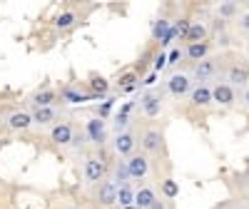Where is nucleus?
Returning <instances> with one entry per match:
<instances>
[{
  "mask_svg": "<svg viewBox=\"0 0 249 209\" xmlns=\"http://www.w3.org/2000/svg\"><path fill=\"white\" fill-rule=\"evenodd\" d=\"M95 199L100 207H115L117 204V184L112 179H105L97 184V192H95Z\"/></svg>",
  "mask_w": 249,
  "mask_h": 209,
  "instance_id": "6e6552de",
  "label": "nucleus"
},
{
  "mask_svg": "<svg viewBox=\"0 0 249 209\" xmlns=\"http://www.w3.org/2000/svg\"><path fill=\"white\" fill-rule=\"evenodd\" d=\"M140 112H142L144 117L155 120V117L162 112V95H160V92H144V95L140 97Z\"/></svg>",
  "mask_w": 249,
  "mask_h": 209,
  "instance_id": "0eeeda50",
  "label": "nucleus"
},
{
  "mask_svg": "<svg viewBox=\"0 0 249 209\" xmlns=\"http://www.w3.org/2000/svg\"><path fill=\"white\" fill-rule=\"evenodd\" d=\"M160 190H162V194L167 197V199H175V197L179 194V182L172 179V177H164V179L160 182Z\"/></svg>",
  "mask_w": 249,
  "mask_h": 209,
  "instance_id": "bb28decb",
  "label": "nucleus"
},
{
  "mask_svg": "<svg viewBox=\"0 0 249 209\" xmlns=\"http://www.w3.org/2000/svg\"><path fill=\"white\" fill-rule=\"evenodd\" d=\"M187 45H195V43H204L207 40V25L204 23H190V30H187Z\"/></svg>",
  "mask_w": 249,
  "mask_h": 209,
  "instance_id": "6ab92c4d",
  "label": "nucleus"
},
{
  "mask_svg": "<svg viewBox=\"0 0 249 209\" xmlns=\"http://www.w3.org/2000/svg\"><path fill=\"white\" fill-rule=\"evenodd\" d=\"M227 80L234 82V85H244V82L249 80V70L242 68V65H232L230 72H227Z\"/></svg>",
  "mask_w": 249,
  "mask_h": 209,
  "instance_id": "a878e982",
  "label": "nucleus"
},
{
  "mask_svg": "<svg viewBox=\"0 0 249 209\" xmlns=\"http://www.w3.org/2000/svg\"><path fill=\"white\" fill-rule=\"evenodd\" d=\"M33 124H40V127H48V124L57 122V110L55 107H33Z\"/></svg>",
  "mask_w": 249,
  "mask_h": 209,
  "instance_id": "4468645a",
  "label": "nucleus"
},
{
  "mask_svg": "<svg viewBox=\"0 0 249 209\" xmlns=\"http://www.w3.org/2000/svg\"><path fill=\"white\" fill-rule=\"evenodd\" d=\"M112 150H115L117 157L127 159L130 155L137 152V135H135L132 130H122V132H117V135H115V142H112Z\"/></svg>",
  "mask_w": 249,
  "mask_h": 209,
  "instance_id": "f03ea898",
  "label": "nucleus"
},
{
  "mask_svg": "<svg viewBox=\"0 0 249 209\" xmlns=\"http://www.w3.org/2000/svg\"><path fill=\"white\" fill-rule=\"evenodd\" d=\"M85 135H88V139L95 144V147H102V144L107 142V124H105V120H100L97 115L90 117L85 122Z\"/></svg>",
  "mask_w": 249,
  "mask_h": 209,
  "instance_id": "39448f33",
  "label": "nucleus"
},
{
  "mask_svg": "<svg viewBox=\"0 0 249 209\" xmlns=\"http://www.w3.org/2000/svg\"><path fill=\"white\" fill-rule=\"evenodd\" d=\"M167 90H170L172 97H182V95H187V92L192 90V80H190V75L175 72V75L167 80Z\"/></svg>",
  "mask_w": 249,
  "mask_h": 209,
  "instance_id": "9d476101",
  "label": "nucleus"
},
{
  "mask_svg": "<svg viewBox=\"0 0 249 209\" xmlns=\"http://www.w3.org/2000/svg\"><path fill=\"white\" fill-rule=\"evenodd\" d=\"M212 102L217 104H224V107H230V104H234V87L232 85H214L212 87Z\"/></svg>",
  "mask_w": 249,
  "mask_h": 209,
  "instance_id": "dca6fc26",
  "label": "nucleus"
},
{
  "mask_svg": "<svg viewBox=\"0 0 249 209\" xmlns=\"http://www.w3.org/2000/svg\"><path fill=\"white\" fill-rule=\"evenodd\" d=\"M124 164H127V174L130 179H144L150 174V157L142 155V152H135L130 155L127 159H124Z\"/></svg>",
  "mask_w": 249,
  "mask_h": 209,
  "instance_id": "20e7f679",
  "label": "nucleus"
},
{
  "mask_svg": "<svg viewBox=\"0 0 249 209\" xmlns=\"http://www.w3.org/2000/svg\"><path fill=\"white\" fill-rule=\"evenodd\" d=\"M88 92L95 95V97H107L110 95V82L102 77V75H92L88 80Z\"/></svg>",
  "mask_w": 249,
  "mask_h": 209,
  "instance_id": "a211bd4d",
  "label": "nucleus"
},
{
  "mask_svg": "<svg viewBox=\"0 0 249 209\" xmlns=\"http://www.w3.org/2000/svg\"><path fill=\"white\" fill-rule=\"evenodd\" d=\"M155 202H157V194H155L152 187L144 184V187H140V190H135V207L137 209H152Z\"/></svg>",
  "mask_w": 249,
  "mask_h": 209,
  "instance_id": "2eb2a0df",
  "label": "nucleus"
},
{
  "mask_svg": "<svg viewBox=\"0 0 249 209\" xmlns=\"http://www.w3.org/2000/svg\"><path fill=\"white\" fill-rule=\"evenodd\" d=\"M105 174H107V159L102 152L97 155H88L85 159V167H82V177H85L88 184H100L105 182Z\"/></svg>",
  "mask_w": 249,
  "mask_h": 209,
  "instance_id": "f257e3e1",
  "label": "nucleus"
},
{
  "mask_svg": "<svg viewBox=\"0 0 249 209\" xmlns=\"http://www.w3.org/2000/svg\"><path fill=\"white\" fill-rule=\"evenodd\" d=\"M80 23V15L75 10H60L53 20V28L60 30V33H65V30H72L75 25Z\"/></svg>",
  "mask_w": 249,
  "mask_h": 209,
  "instance_id": "f8f14e48",
  "label": "nucleus"
},
{
  "mask_svg": "<svg viewBox=\"0 0 249 209\" xmlns=\"http://www.w3.org/2000/svg\"><path fill=\"white\" fill-rule=\"evenodd\" d=\"M210 43H195V45H187V57H190L192 62H202V60H207V55H210Z\"/></svg>",
  "mask_w": 249,
  "mask_h": 209,
  "instance_id": "4be33fe9",
  "label": "nucleus"
},
{
  "mask_svg": "<svg viewBox=\"0 0 249 209\" xmlns=\"http://www.w3.org/2000/svg\"><path fill=\"white\" fill-rule=\"evenodd\" d=\"M135 100H130V102H124L122 107H120V112H117V117H115V130L117 132H122L124 127H127V122H130V115H132V110H135Z\"/></svg>",
  "mask_w": 249,
  "mask_h": 209,
  "instance_id": "aec40b11",
  "label": "nucleus"
},
{
  "mask_svg": "<svg viewBox=\"0 0 249 209\" xmlns=\"http://www.w3.org/2000/svg\"><path fill=\"white\" fill-rule=\"evenodd\" d=\"M177 60H182V50H179V48L170 50V55H167V65H175Z\"/></svg>",
  "mask_w": 249,
  "mask_h": 209,
  "instance_id": "473e14b6",
  "label": "nucleus"
},
{
  "mask_svg": "<svg viewBox=\"0 0 249 209\" xmlns=\"http://www.w3.org/2000/svg\"><path fill=\"white\" fill-rule=\"evenodd\" d=\"M33 127V115L28 110H15L8 115V130L13 132H25Z\"/></svg>",
  "mask_w": 249,
  "mask_h": 209,
  "instance_id": "9b49d317",
  "label": "nucleus"
},
{
  "mask_svg": "<svg viewBox=\"0 0 249 209\" xmlns=\"http://www.w3.org/2000/svg\"><path fill=\"white\" fill-rule=\"evenodd\" d=\"M190 102L195 107H207V104H212V87L207 85H197L190 90Z\"/></svg>",
  "mask_w": 249,
  "mask_h": 209,
  "instance_id": "f3484780",
  "label": "nucleus"
},
{
  "mask_svg": "<svg viewBox=\"0 0 249 209\" xmlns=\"http://www.w3.org/2000/svg\"><path fill=\"white\" fill-rule=\"evenodd\" d=\"M137 85H140V75H137L135 70L120 75V80H117V90H122V92H130V90H135Z\"/></svg>",
  "mask_w": 249,
  "mask_h": 209,
  "instance_id": "b1692460",
  "label": "nucleus"
},
{
  "mask_svg": "<svg viewBox=\"0 0 249 209\" xmlns=\"http://www.w3.org/2000/svg\"><path fill=\"white\" fill-rule=\"evenodd\" d=\"M115 102H117L115 97H107V100H105V102H102L100 107H97V117H100V120H105V117H107V115L112 112V107H115Z\"/></svg>",
  "mask_w": 249,
  "mask_h": 209,
  "instance_id": "c756f323",
  "label": "nucleus"
},
{
  "mask_svg": "<svg viewBox=\"0 0 249 209\" xmlns=\"http://www.w3.org/2000/svg\"><path fill=\"white\" fill-rule=\"evenodd\" d=\"M190 23H192V20L190 17H179V20H175V23H172V37H187V30H190Z\"/></svg>",
  "mask_w": 249,
  "mask_h": 209,
  "instance_id": "c85d7f7f",
  "label": "nucleus"
},
{
  "mask_svg": "<svg viewBox=\"0 0 249 209\" xmlns=\"http://www.w3.org/2000/svg\"><path fill=\"white\" fill-rule=\"evenodd\" d=\"M244 102H247V104H249V90H247V92H244Z\"/></svg>",
  "mask_w": 249,
  "mask_h": 209,
  "instance_id": "f704fd0d",
  "label": "nucleus"
},
{
  "mask_svg": "<svg viewBox=\"0 0 249 209\" xmlns=\"http://www.w3.org/2000/svg\"><path fill=\"white\" fill-rule=\"evenodd\" d=\"M237 13V3H222L219 5V17H232Z\"/></svg>",
  "mask_w": 249,
  "mask_h": 209,
  "instance_id": "7c9ffc66",
  "label": "nucleus"
},
{
  "mask_svg": "<svg viewBox=\"0 0 249 209\" xmlns=\"http://www.w3.org/2000/svg\"><path fill=\"white\" fill-rule=\"evenodd\" d=\"M127 179H130V174H127V164H124V159H120V162L115 164V174H112V182H115L117 187H122V184H130Z\"/></svg>",
  "mask_w": 249,
  "mask_h": 209,
  "instance_id": "cd10ccee",
  "label": "nucleus"
},
{
  "mask_svg": "<svg viewBox=\"0 0 249 209\" xmlns=\"http://www.w3.org/2000/svg\"><path fill=\"white\" fill-rule=\"evenodd\" d=\"M60 100H65L68 104H80V102L97 100V97L90 95L88 90H80V85H65V87L60 90Z\"/></svg>",
  "mask_w": 249,
  "mask_h": 209,
  "instance_id": "1a4fd4ad",
  "label": "nucleus"
},
{
  "mask_svg": "<svg viewBox=\"0 0 249 209\" xmlns=\"http://www.w3.org/2000/svg\"><path fill=\"white\" fill-rule=\"evenodd\" d=\"M170 30H172V23H170L167 17L155 20V23H152V40H160V43H162V40L170 35Z\"/></svg>",
  "mask_w": 249,
  "mask_h": 209,
  "instance_id": "5701e85b",
  "label": "nucleus"
},
{
  "mask_svg": "<svg viewBox=\"0 0 249 209\" xmlns=\"http://www.w3.org/2000/svg\"><path fill=\"white\" fill-rule=\"evenodd\" d=\"M33 102V107H55V102H57V92L53 87H40L33 92L30 97Z\"/></svg>",
  "mask_w": 249,
  "mask_h": 209,
  "instance_id": "ddd939ff",
  "label": "nucleus"
},
{
  "mask_svg": "<svg viewBox=\"0 0 249 209\" xmlns=\"http://www.w3.org/2000/svg\"><path fill=\"white\" fill-rule=\"evenodd\" d=\"M50 142L57 144V147H68V144L75 142V127L70 122H65V120L55 122L50 127Z\"/></svg>",
  "mask_w": 249,
  "mask_h": 209,
  "instance_id": "7ed1b4c3",
  "label": "nucleus"
},
{
  "mask_svg": "<svg viewBox=\"0 0 249 209\" xmlns=\"http://www.w3.org/2000/svg\"><path fill=\"white\" fill-rule=\"evenodd\" d=\"M164 65H167V55H164V52H157V55H155V62H152V72H160Z\"/></svg>",
  "mask_w": 249,
  "mask_h": 209,
  "instance_id": "2f4dec72",
  "label": "nucleus"
},
{
  "mask_svg": "<svg viewBox=\"0 0 249 209\" xmlns=\"http://www.w3.org/2000/svg\"><path fill=\"white\" fill-rule=\"evenodd\" d=\"M239 28L249 33V13H244V15H239Z\"/></svg>",
  "mask_w": 249,
  "mask_h": 209,
  "instance_id": "72a5a7b5",
  "label": "nucleus"
},
{
  "mask_svg": "<svg viewBox=\"0 0 249 209\" xmlns=\"http://www.w3.org/2000/svg\"><path fill=\"white\" fill-rule=\"evenodd\" d=\"M162 142H164V137H162V132H160V130H155V127L144 130V135H142V139H140L142 155H147V157L160 155V150H162Z\"/></svg>",
  "mask_w": 249,
  "mask_h": 209,
  "instance_id": "423d86ee",
  "label": "nucleus"
},
{
  "mask_svg": "<svg viewBox=\"0 0 249 209\" xmlns=\"http://www.w3.org/2000/svg\"><path fill=\"white\" fill-rule=\"evenodd\" d=\"M214 72H217V60H212V57H207V60H202V62L195 65V77L197 80H207V77H212Z\"/></svg>",
  "mask_w": 249,
  "mask_h": 209,
  "instance_id": "412c9836",
  "label": "nucleus"
},
{
  "mask_svg": "<svg viewBox=\"0 0 249 209\" xmlns=\"http://www.w3.org/2000/svg\"><path fill=\"white\" fill-rule=\"evenodd\" d=\"M117 204L124 209V207H135V190L130 184H122L117 187Z\"/></svg>",
  "mask_w": 249,
  "mask_h": 209,
  "instance_id": "393cba45",
  "label": "nucleus"
}]
</instances>
